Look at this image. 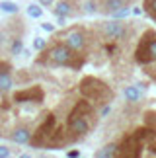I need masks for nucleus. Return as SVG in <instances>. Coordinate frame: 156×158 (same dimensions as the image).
<instances>
[{
    "mask_svg": "<svg viewBox=\"0 0 156 158\" xmlns=\"http://www.w3.org/2000/svg\"><path fill=\"white\" fill-rule=\"evenodd\" d=\"M96 121H98V115H96L94 107H92V102L88 104L86 98L78 100L67 119V129L64 131H67L68 141H78V139L86 137L94 129Z\"/></svg>",
    "mask_w": 156,
    "mask_h": 158,
    "instance_id": "1",
    "label": "nucleus"
},
{
    "mask_svg": "<svg viewBox=\"0 0 156 158\" xmlns=\"http://www.w3.org/2000/svg\"><path fill=\"white\" fill-rule=\"evenodd\" d=\"M84 63H86L84 55L72 51L64 43H55L49 49H43L41 55L35 59V64H41V66H67V69H72V70H80Z\"/></svg>",
    "mask_w": 156,
    "mask_h": 158,
    "instance_id": "2",
    "label": "nucleus"
},
{
    "mask_svg": "<svg viewBox=\"0 0 156 158\" xmlns=\"http://www.w3.org/2000/svg\"><path fill=\"white\" fill-rule=\"evenodd\" d=\"M80 94H82V98H86L88 102L98 104V106L109 104V102H113V98H115L113 90L107 86L104 80H100V78H96V76L82 78V82H80Z\"/></svg>",
    "mask_w": 156,
    "mask_h": 158,
    "instance_id": "3",
    "label": "nucleus"
},
{
    "mask_svg": "<svg viewBox=\"0 0 156 158\" xmlns=\"http://www.w3.org/2000/svg\"><path fill=\"white\" fill-rule=\"evenodd\" d=\"M135 63L137 64H152L156 63V31L146 29L141 35L135 49Z\"/></svg>",
    "mask_w": 156,
    "mask_h": 158,
    "instance_id": "4",
    "label": "nucleus"
},
{
    "mask_svg": "<svg viewBox=\"0 0 156 158\" xmlns=\"http://www.w3.org/2000/svg\"><path fill=\"white\" fill-rule=\"evenodd\" d=\"M98 33L101 35V39L105 41H123L129 37V27L125 22H119V20H107V22H100L98 26Z\"/></svg>",
    "mask_w": 156,
    "mask_h": 158,
    "instance_id": "5",
    "label": "nucleus"
},
{
    "mask_svg": "<svg viewBox=\"0 0 156 158\" xmlns=\"http://www.w3.org/2000/svg\"><path fill=\"white\" fill-rule=\"evenodd\" d=\"M55 127H57V117L53 113H49L47 117L39 123V127L35 129V133L31 135V139H29V144L35 148H39V147H45V143H47V139L51 137V133L55 131Z\"/></svg>",
    "mask_w": 156,
    "mask_h": 158,
    "instance_id": "6",
    "label": "nucleus"
},
{
    "mask_svg": "<svg viewBox=\"0 0 156 158\" xmlns=\"http://www.w3.org/2000/svg\"><path fill=\"white\" fill-rule=\"evenodd\" d=\"M59 37L63 39V43L67 47H70L72 51H78V53H82L86 49V43H88V33H86V29L80 27V26L67 29V31L61 33Z\"/></svg>",
    "mask_w": 156,
    "mask_h": 158,
    "instance_id": "7",
    "label": "nucleus"
},
{
    "mask_svg": "<svg viewBox=\"0 0 156 158\" xmlns=\"http://www.w3.org/2000/svg\"><path fill=\"white\" fill-rule=\"evenodd\" d=\"M45 98L43 90H41V86H29L26 90H20V92L14 94V102H18V104H27V102H31V104H41Z\"/></svg>",
    "mask_w": 156,
    "mask_h": 158,
    "instance_id": "8",
    "label": "nucleus"
},
{
    "mask_svg": "<svg viewBox=\"0 0 156 158\" xmlns=\"http://www.w3.org/2000/svg\"><path fill=\"white\" fill-rule=\"evenodd\" d=\"M123 8H129V0H101L98 12L107 14V16H113L115 12L123 10Z\"/></svg>",
    "mask_w": 156,
    "mask_h": 158,
    "instance_id": "9",
    "label": "nucleus"
},
{
    "mask_svg": "<svg viewBox=\"0 0 156 158\" xmlns=\"http://www.w3.org/2000/svg\"><path fill=\"white\" fill-rule=\"evenodd\" d=\"M72 8H74V2L72 0H59L55 4V8H53V14L59 18V22H64V18L72 16Z\"/></svg>",
    "mask_w": 156,
    "mask_h": 158,
    "instance_id": "10",
    "label": "nucleus"
},
{
    "mask_svg": "<svg viewBox=\"0 0 156 158\" xmlns=\"http://www.w3.org/2000/svg\"><path fill=\"white\" fill-rule=\"evenodd\" d=\"M10 139L18 144H29V139H31V133H29L26 127H18L14 133H10Z\"/></svg>",
    "mask_w": 156,
    "mask_h": 158,
    "instance_id": "11",
    "label": "nucleus"
},
{
    "mask_svg": "<svg viewBox=\"0 0 156 158\" xmlns=\"http://www.w3.org/2000/svg\"><path fill=\"white\" fill-rule=\"evenodd\" d=\"M123 96H125V100L129 102V104H137V102H141V98H142V90H141V86H127L123 90Z\"/></svg>",
    "mask_w": 156,
    "mask_h": 158,
    "instance_id": "12",
    "label": "nucleus"
},
{
    "mask_svg": "<svg viewBox=\"0 0 156 158\" xmlns=\"http://www.w3.org/2000/svg\"><path fill=\"white\" fill-rule=\"evenodd\" d=\"M12 86H14V78H12L10 70L8 69H2V70H0V90L6 92V90H10Z\"/></svg>",
    "mask_w": 156,
    "mask_h": 158,
    "instance_id": "13",
    "label": "nucleus"
},
{
    "mask_svg": "<svg viewBox=\"0 0 156 158\" xmlns=\"http://www.w3.org/2000/svg\"><path fill=\"white\" fill-rule=\"evenodd\" d=\"M117 154V143H109V144H105L104 148L101 150H98V152H96V156L98 158H101V156H115Z\"/></svg>",
    "mask_w": 156,
    "mask_h": 158,
    "instance_id": "14",
    "label": "nucleus"
},
{
    "mask_svg": "<svg viewBox=\"0 0 156 158\" xmlns=\"http://www.w3.org/2000/svg\"><path fill=\"white\" fill-rule=\"evenodd\" d=\"M23 51V41H22V37H14L12 39V45H10V55H20Z\"/></svg>",
    "mask_w": 156,
    "mask_h": 158,
    "instance_id": "15",
    "label": "nucleus"
},
{
    "mask_svg": "<svg viewBox=\"0 0 156 158\" xmlns=\"http://www.w3.org/2000/svg\"><path fill=\"white\" fill-rule=\"evenodd\" d=\"M142 10H145L146 14L156 22V0H145V4H142Z\"/></svg>",
    "mask_w": 156,
    "mask_h": 158,
    "instance_id": "16",
    "label": "nucleus"
},
{
    "mask_svg": "<svg viewBox=\"0 0 156 158\" xmlns=\"http://www.w3.org/2000/svg\"><path fill=\"white\" fill-rule=\"evenodd\" d=\"M98 10H100L98 0H86V2H84V14H96Z\"/></svg>",
    "mask_w": 156,
    "mask_h": 158,
    "instance_id": "17",
    "label": "nucleus"
},
{
    "mask_svg": "<svg viewBox=\"0 0 156 158\" xmlns=\"http://www.w3.org/2000/svg\"><path fill=\"white\" fill-rule=\"evenodd\" d=\"M146 147H148V150H150V154H154L156 156V131L152 129L150 133H148V137H146Z\"/></svg>",
    "mask_w": 156,
    "mask_h": 158,
    "instance_id": "18",
    "label": "nucleus"
},
{
    "mask_svg": "<svg viewBox=\"0 0 156 158\" xmlns=\"http://www.w3.org/2000/svg\"><path fill=\"white\" fill-rule=\"evenodd\" d=\"M0 10L6 12V14H16L20 8H18L16 2H8V0H4V2H0Z\"/></svg>",
    "mask_w": 156,
    "mask_h": 158,
    "instance_id": "19",
    "label": "nucleus"
},
{
    "mask_svg": "<svg viewBox=\"0 0 156 158\" xmlns=\"http://www.w3.org/2000/svg\"><path fill=\"white\" fill-rule=\"evenodd\" d=\"M145 125L156 131V113L154 111H146L145 113Z\"/></svg>",
    "mask_w": 156,
    "mask_h": 158,
    "instance_id": "20",
    "label": "nucleus"
},
{
    "mask_svg": "<svg viewBox=\"0 0 156 158\" xmlns=\"http://www.w3.org/2000/svg\"><path fill=\"white\" fill-rule=\"evenodd\" d=\"M41 14H43V10H41L37 4H29L27 6V16L29 18H41Z\"/></svg>",
    "mask_w": 156,
    "mask_h": 158,
    "instance_id": "21",
    "label": "nucleus"
},
{
    "mask_svg": "<svg viewBox=\"0 0 156 158\" xmlns=\"http://www.w3.org/2000/svg\"><path fill=\"white\" fill-rule=\"evenodd\" d=\"M45 47H47V41H45L43 37H37V39L33 41V49H37V51H43Z\"/></svg>",
    "mask_w": 156,
    "mask_h": 158,
    "instance_id": "22",
    "label": "nucleus"
},
{
    "mask_svg": "<svg viewBox=\"0 0 156 158\" xmlns=\"http://www.w3.org/2000/svg\"><path fill=\"white\" fill-rule=\"evenodd\" d=\"M109 111H111L109 104H104V106H101V109H100V117H105V115L109 113Z\"/></svg>",
    "mask_w": 156,
    "mask_h": 158,
    "instance_id": "23",
    "label": "nucleus"
},
{
    "mask_svg": "<svg viewBox=\"0 0 156 158\" xmlns=\"http://www.w3.org/2000/svg\"><path fill=\"white\" fill-rule=\"evenodd\" d=\"M10 148L8 147H0V158H6V156H10Z\"/></svg>",
    "mask_w": 156,
    "mask_h": 158,
    "instance_id": "24",
    "label": "nucleus"
},
{
    "mask_svg": "<svg viewBox=\"0 0 156 158\" xmlns=\"http://www.w3.org/2000/svg\"><path fill=\"white\" fill-rule=\"evenodd\" d=\"M41 27H43L45 31H53V29H55V27L51 26V23H41Z\"/></svg>",
    "mask_w": 156,
    "mask_h": 158,
    "instance_id": "25",
    "label": "nucleus"
},
{
    "mask_svg": "<svg viewBox=\"0 0 156 158\" xmlns=\"http://www.w3.org/2000/svg\"><path fill=\"white\" fill-rule=\"evenodd\" d=\"M53 2H55V0H39L41 6H53Z\"/></svg>",
    "mask_w": 156,
    "mask_h": 158,
    "instance_id": "26",
    "label": "nucleus"
},
{
    "mask_svg": "<svg viewBox=\"0 0 156 158\" xmlns=\"http://www.w3.org/2000/svg\"><path fill=\"white\" fill-rule=\"evenodd\" d=\"M68 156H80V152H78V150H70Z\"/></svg>",
    "mask_w": 156,
    "mask_h": 158,
    "instance_id": "27",
    "label": "nucleus"
},
{
    "mask_svg": "<svg viewBox=\"0 0 156 158\" xmlns=\"http://www.w3.org/2000/svg\"><path fill=\"white\" fill-rule=\"evenodd\" d=\"M2 69H6V66H4V64H2V63H0V70H2Z\"/></svg>",
    "mask_w": 156,
    "mask_h": 158,
    "instance_id": "28",
    "label": "nucleus"
}]
</instances>
